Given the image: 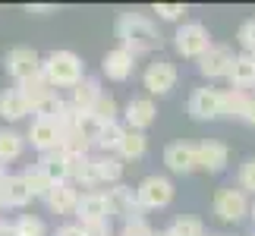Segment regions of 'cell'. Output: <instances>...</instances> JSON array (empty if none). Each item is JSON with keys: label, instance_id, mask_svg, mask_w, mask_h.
Segmentation results:
<instances>
[{"label": "cell", "instance_id": "obj_1", "mask_svg": "<svg viewBox=\"0 0 255 236\" xmlns=\"http://www.w3.org/2000/svg\"><path fill=\"white\" fill-rule=\"evenodd\" d=\"M117 38H120V47H126L129 54H148L154 47H161L158 28L142 13H123L117 19Z\"/></svg>", "mask_w": 255, "mask_h": 236}, {"label": "cell", "instance_id": "obj_2", "mask_svg": "<svg viewBox=\"0 0 255 236\" xmlns=\"http://www.w3.org/2000/svg\"><path fill=\"white\" fill-rule=\"evenodd\" d=\"M41 73L54 88H76L85 79V63L73 51H51L44 57Z\"/></svg>", "mask_w": 255, "mask_h": 236}, {"label": "cell", "instance_id": "obj_3", "mask_svg": "<svg viewBox=\"0 0 255 236\" xmlns=\"http://www.w3.org/2000/svg\"><path fill=\"white\" fill-rule=\"evenodd\" d=\"M173 47L186 60H202L211 51V35L202 22H183L173 35Z\"/></svg>", "mask_w": 255, "mask_h": 236}, {"label": "cell", "instance_id": "obj_4", "mask_svg": "<svg viewBox=\"0 0 255 236\" xmlns=\"http://www.w3.org/2000/svg\"><path fill=\"white\" fill-rule=\"evenodd\" d=\"M211 208H214V214H218L224 224H237V221H243L252 211V205H249L246 192H243L240 186H224V189L214 192Z\"/></svg>", "mask_w": 255, "mask_h": 236}, {"label": "cell", "instance_id": "obj_5", "mask_svg": "<svg viewBox=\"0 0 255 236\" xmlns=\"http://www.w3.org/2000/svg\"><path fill=\"white\" fill-rule=\"evenodd\" d=\"M139 189V205L142 211H158V208H167L173 202V183L167 176H145V180L135 186Z\"/></svg>", "mask_w": 255, "mask_h": 236}, {"label": "cell", "instance_id": "obj_6", "mask_svg": "<svg viewBox=\"0 0 255 236\" xmlns=\"http://www.w3.org/2000/svg\"><path fill=\"white\" fill-rule=\"evenodd\" d=\"M41 66H44V60L38 57L35 47H13V51H6V57H3V70L16 79V85L25 82V79H32V76H38Z\"/></svg>", "mask_w": 255, "mask_h": 236}, {"label": "cell", "instance_id": "obj_7", "mask_svg": "<svg viewBox=\"0 0 255 236\" xmlns=\"http://www.w3.org/2000/svg\"><path fill=\"white\" fill-rule=\"evenodd\" d=\"M189 117L192 120H218V117H224V92L221 88H195V92L189 95Z\"/></svg>", "mask_w": 255, "mask_h": 236}, {"label": "cell", "instance_id": "obj_8", "mask_svg": "<svg viewBox=\"0 0 255 236\" xmlns=\"http://www.w3.org/2000/svg\"><path fill=\"white\" fill-rule=\"evenodd\" d=\"M107 202H111V214L114 218H123V224L142 218L139 189H132V186H126V183L111 186V189H107Z\"/></svg>", "mask_w": 255, "mask_h": 236}, {"label": "cell", "instance_id": "obj_9", "mask_svg": "<svg viewBox=\"0 0 255 236\" xmlns=\"http://www.w3.org/2000/svg\"><path fill=\"white\" fill-rule=\"evenodd\" d=\"M142 82H145V88H148L151 95H167L176 85V66L167 60V57H158V60H151L145 66Z\"/></svg>", "mask_w": 255, "mask_h": 236}, {"label": "cell", "instance_id": "obj_10", "mask_svg": "<svg viewBox=\"0 0 255 236\" xmlns=\"http://www.w3.org/2000/svg\"><path fill=\"white\" fill-rule=\"evenodd\" d=\"M233 63H237L233 47H227V44H211V51L199 60V73L205 79H221V76H230Z\"/></svg>", "mask_w": 255, "mask_h": 236}, {"label": "cell", "instance_id": "obj_11", "mask_svg": "<svg viewBox=\"0 0 255 236\" xmlns=\"http://www.w3.org/2000/svg\"><path fill=\"white\" fill-rule=\"evenodd\" d=\"M28 142H32V148H38L44 154V151L60 148L63 132H60V126H57L54 120H47V117H35L32 126H28Z\"/></svg>", "mask_w": 255, "mask_h": 236}, {"label": "cell", "instance_id": "obj_12", "mask_svg": "<svg viewBox=\"0 0 255 236\" xmlns=\"http://www.w3.org/2000/svg\"><path fill=\"white\" fill-rule=\"evenodd\" d=\"M164 164L173 173H192L199 170V148L189 142H170L164 148Z\"/></svg>", "mask_w": 255, "mask_h": 236}, {"label": "cell", "instance_id": "obj_13", "mask_svg": "<svg viewBox=\"0 0 255 236\" xmlns=\"http://www.w3.org/2000/svg\"><path fill=\"white\" fill-rule=\"evenodd\" d=\"M135 70V54H129L126 47H114V51L104 54L101 60V73L111 79V82H126Z\"/></svg>", "mask_w": 255, "mask_h": 236}, {"label": "cell", "instance_id": "obj_14", "mask_svg": "<svg viewBox=\"0 0 255 236\" xmlns=\"http://www.w3.org/2000/svg\"><path fill=\"white\" fill-rule=\"evenodd\" d=\"M16 88L25 95V101H28V107H32V114H38L47 101H51V98H57V88L44 79V73H38V76H32V79H25V82H19Z\"/></svg>", "mask_w": 255, "mask_h": 236}, {"label": "cell", "instance_id": "obj_15", "mask_svg": "<svg viewBox=\"0 0 255 236\" xmlns=\"http://www.w3.org/2000/svg\"><path fill=\"white\" fill-rule=\"evenodd\" d=\"M154 117H158V107H154L151 98H132L129 104H126L123 111V120H126V129H148V126L154 123Z\"/></svg>", "mask_w": 255, "mask_h": 236}, {"label": "cell", "instance_id": "obj_16", "mask_svg": "<svg viewBox=\"0 0 255 236\" xmlns=\"http://www.w3.org/2000/svg\"><path fill=\"white\" fill-rule=\"evenodd\" d=\"M76 218H79V224L111 218V202H107V192H101V189L82 192V199H79V208H76Z\"/></svg>", "mask_w": 255, "mask_h": 236}, {"label": "cell", "instance_id": "obj_17", "mask_svg": "<svg viewBox=\"0 0 255 236\" xmlns=\"http://www.w3.org/2000/svg\"><path fill=\"white\" fill-rule=\"evenodd\" d=\"M195 148H199V170H205V173H221L230 161V151L224 142L208 139V142H199Z\"/></svg>", "mask_w": 255, "mask_h": 236}, {"label": "cell", "instance_id": "obj_18", "mask_svg": "<svg viewBox=\"0 0 255 236\" xmlns=\"http://www.w3.org/2000/svg\"><path fill=\"white\" fill-rule=\"evenodd\" d=\"M79 189H76V183H60L54 186L51 195H47V208H51L54 214H76V208H79Z\"/></svg>", "mask_w": 255, "mask_h": 236}, {"label": "cell", "instance_id": "obj_19", "mask_svg": "<svg viewBox=\"0 0 255 236\" xmlns=\"http://www.w3.org/2000/svg\"><path fill=\"white\" fill-rule=\"evenodd\" d=\"M38 167L47 173V180H51L54 186L70 183V161H66V151H63V148L44 151L41 157H38Z\"/></svg>", "mask_w": 255, "mask_h": 236}, {"label": "cell", "instance_id": "obj_20", "mask_svg": "<svg viewBox=\"0 0 255 236\" xmlns=\"http://www.w3.org/2000/svg\"><path fill=\"white\" fill-rule=\"evenodd\" d=\"M0 199H3L6 208H25L35 195H32V189H28L25 176L19 173V176H6L3 180V186H0Z\"/></svg>", "mask_w": 255, "mask_h": 236}, {"label": "cell", "instance_id": "obj_21", "mask_svg": "<svg viewBox=\"0 0 255 236\" xmlns=\"http://www.w3.org/2000/svg\"><path fill=\"white\" fill-rule=\"evenodd\" d=\"M101 95H104V92H101V82H98V79H92V76H85L82 82L73 88V98H70V101H73V107H76L79 114H92L95 104L101 101Z\"/></svg>", "mask_w": 255, "mask_h": 236}, {"label": "cell", "instance_id": "obj_22", "mask_svg": "<svg viewBox=\"0 0 255 236\" xmlns=\"http://www.w3.org/2000/svg\"><path fill=\"white\" fill-rule=\"evenodd\" d=\"M25 114H32L25 95L19 92V88H3V92H0V117L13 123V120H22Z\"/></svg>", "mask_w": 255, "mask_h": 236}, {"label": "cell", "instance_id": "obj_23", "mask_svg": "<svg viewBox=\"0 0 255 236\" xmlns=\"http://www.w3.org/2000/svg\"><path fill=\"white\" fill-rule=\"evenodd\" d=\"M230 85L233 88H255V54H237V63H233V70H230Z\"/></svg>", "mask_w": 255, "mask_h": 236}, {"label": "cell", "instance_id": "obj_24", "mask_svg": "<svg viewBox=\"0 0 255 236\" xmlns=\"http://www.w3.org/2000/svg\"><path fill=\"white\" fill-rule=\"evenodd\" d=\"M25 142H28V135L22 132H16V129H0V164H9V161H16L19 154L25 151Z\"/></svg>", "mask_w": 255, "mask_h": 236}, {"label": "cell", "instance_id": "obj_25", "mask_svg": "<svg viewBox=\"0 0 255 236\" xmlns=\"http://www.w3.org/2000/svg\"><path fill=\"white\" fill-rule=\"evenodd\" d=\"M95 167H98V180L117 186L123 176V157L120 154H95Z\"/></svg>", "mask_w": 255, "mask_h": 236}, {"label": "cell", "instance_id": "obj_26", "mask_svg": "<svg viewBox=\"0 0 255 236\" xmlns=\"http://www.w3.org/2000/svg\"><path fill=\"white\" fill-rule=\"evenodd\" d=\"M145 151H148V139H145V132H135V129H126L123 135V145H120V154L123 161H139V157H145Z\"/></svg>", "mask_w": 255, "mask_h": 236}, {"label": "cell", "instance_id": "obj_27", "mask_svg": "<svg viewBox=\"0 0 255 236\" xmlns=\"http://www.w3.org/2000/svg\"><path fill=\"white\" fill-rule=\"evenodd\" d=\"M249 101H252V92H246V88H230V92H224V117H240L243 120Z\"/></svg>", "mask_w": 255, "mask_h": 236}, {"label": "cell", "instance_id": "obj_28", "mask_svg": "<svg viewBox=\"0 0 255 236\" xmlns=\"http://www.w3.org/2000/svg\"><path fill=\"white\" fill-rule=\"evenodd\" d=\"M123 135H126V126L117 120V123H107L101 139H98V148H101V154H117L123 145Z\"/></svg>", "mask_w": 255, "mask_h": 236}, {"label": "cell", "instance_id": "obj_29", "mask_svg": "<svg viewBox=\"0 0 255 236\" xmlns=\"http://www.w3.org/2000/svg\"><path fill=\"white\" fill-rule=\"evenodd\" d=\"M25 176V183H28V189H32V195L35 199H47V195H51V189H54V183L47 180V173L41 170V167H28V170L22 173Z\"/></svg>", "mask_w": 255, "mask_h": 236}, {"label": "cell", "instance_id": "obj_30", "mask_svg": "<svg viewBox=\"0 0 255 236\" xmlns=\"http://www.w3.org/2000/svg\"><path fill=\"white\" fill-rule=\"evenodd\" d=\"M104 126H107V123H101L95 114H79V123H76V129H79L92 145H98V139H101V132H104Z\"/></svg>", "mask_w": 255, "mask_h": 236}, {"label": "cell", "instance_id": "obj_31", "mask_svg": "<svg viewBox=\"0 0 255 236\" xmlns=\"http://www.w3.org/2000/svg\"><path fill=\"white\" fill-rule=\"evenodd\" d=\"M170 236H205V227H202V221L199 218H176L173 224H170Z\"/></svg>", "mask_w": 255, "mask_h": 236}, {"label": "cell", "instance_id": "obj_32", "mask_svg": "<svg viewBox=\"0 0 255 236\" xmlns=\"http://www.w3.org/2000/svg\"><path fill=\"white\" fill-rule=\"evenodd\" d=\"M154 13H158V19H164V22H183L189 9L183 3H154Z\"/></svg>", "mask_w": 255, "mask_h": 236}, {"label": "cell", "instance_id": "obj_33", "mask_svg": "<svg viewBox=\"0 0 255 236\" xmlns=\"http://www.w3.org/2000/svg\"><path fill=\"white\" fill-rule=\"evenodd\" d=\"M101 123H117V101H114V95H101V101L95 104V111H92Z\"/></svg>", "mask_w": 255, "mask_h": 236}, {"label": "cell", "instance_id": "obj_34", "mask_svg": "<svg viewBox=\"0 0 255 236\" xmlns=\"http://www.w3.org/2000/svg\"><path fill=\"white\" fill-rule=\"evenodd\" d=\"M237 41L246 47V54H255V19H246L237 32Z\"/></svg>", "mask_w": 255, "mask_h": 236}, {"label": "cell", "instance_id": "obj_35", "mask_svg": "<svg viewBox=\"0 0 255 236\" xmlns=\"http://www.w3.org/2000/svg\"><path fill=\"white\" fill-rule=\"evenodd\" d=\"M120 236H154V230L148 227L145 218H139V221H126L120 227Z\"/></svg>", "mask_w": 255, "mask_h": 236}, {"label": "cell", "instance_id": "obj_36", "mask_svg": "<svg viewBox=\"0 0 255 236\" xmlns=\"http://www.w3.org/2000/svg\"><path fill=\"white\" fill-rule=\"evenodd\" d=\"M85 236H114V227H111V218L104 221H88V224H79Z\"/></svg>", "mask_w": 255, "mask_h": 236}, {"label": "cell", "instance_id": "obj_37", "mask_svg": "<svg viewBox=\"0 0 255 236\" xmlns=\"http://www.w3.org/2000/svg\"><path fill=\"white\" fill-rule=\"evenodd\" d=\"M240 189L255 192V157H249V161L240 167Z\"/></svg>", "mask_w": 255, "mask_h": 236}, {"label": "cell", "instance_id": "obj_38", "mask_svg": "<svg viewBox=\"0 0 255 236\" xmlns=\"http://www.w3.org/2000/svg\"><path fill=\"white\" fill-rule=\"evenodd\" d=\"M54 236H85V233H82L79 224H63V227H57Z\"/></svg>", "mask_w": 255, "mask_h": 236}, {"label": "cell", "instance_id": "obj_39", "mask_svg": "<svg viewBox=\"0 0 255 236\" xmlns=\"http://www.w3.org/2000/svg\"><path fill=\"white\" fill-rule=\"evenodd\" d=\"M243 120H246L249 126H255V92H252V101H249V107H246V114H243Z\"/></svg>", "mask_w": 255, "mask_h": 236}, {"label": "cell", "instance_id": "obj_40", "mask_svg": "<svg viewBox=\"0 0 255 236\" xmlns=\"http://www.w3.org/2000/svg\"><path fill=\"white\" fill-rule=\"evenodd\" d=\"M0 236H19V233H16V224H6V221H0Z\"/></svg>", "mask_w": 255, "mask_h": 236}, {"label": "cell", "instance_id": "obj_41", "mask_svg": "<svg viewBox=\"0 0 255 236\" xmlns=\"http://www.w3.org/2000/svg\"><path fill=\"white\" fill-rule=\"evenodd\" d=\"M28 13H54V6L51 3H35V6H28Z\"/></svg>", "mask_w": 255, "mask_h": 236}, {"label": "cell", "instance_id": "obj_42", "mask_svg": "<svg viewBox=\"0 0 255 236\" xmlns=\"http://www.w3.org/2000/svg\"><path fill=\"white\" fill-rule=\"evenodd\" d=\"M154 236H170V230H158V233H154Z\"/></svg>", "mask_w": 255, "mask_h": 236}, {"label": "cell", "instance_id": "obj_43", "mask_svg": "<svg viewBox=\"0 0 255 236\" xmlns=\"http://www.w3.org/2000/svg\"><path fill=\"white\" fill-rule=\"evenodd\" d=\"M249 214H252V221H255V202H252V211H249Z\"/></svg>", "mask_w": 255, "mask_h": 236}, {"label": "cell", "instance_id": "obj_44", "mask_svg": "<svg viewBox=\"0 0 255 236\" xmlns=\"http://www.w3.org/2000/svg\"><path fill=\"white\" fill-rule=\"evenodd\" d=\"M249 236H255V230H252V233H249Z\"/></svg>", "mask_w": 255, "mask_h": 236}]
</instances>
